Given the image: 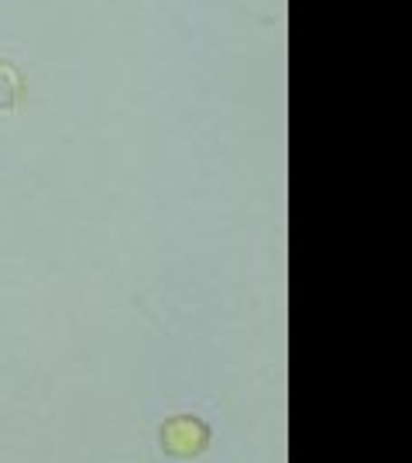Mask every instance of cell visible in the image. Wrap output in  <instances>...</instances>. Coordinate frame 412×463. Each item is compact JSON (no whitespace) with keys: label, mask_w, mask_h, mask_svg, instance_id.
I'll return each instance as SVG.
<instances>
[{"label":"cell","mask_w":412,"mask_h":463,"mask_svg":"<svg viewBox=\"0 0 412 463\" xmlns=\"http://www.w3.org/2000/svg\"><path fill=\"white\" fill-rule=\"evenodd\" d=\"M210 447V426L196 415H176L162 426V449L168 457H199Z\"/></svg>","instance_id":"1"}]
</instances>
